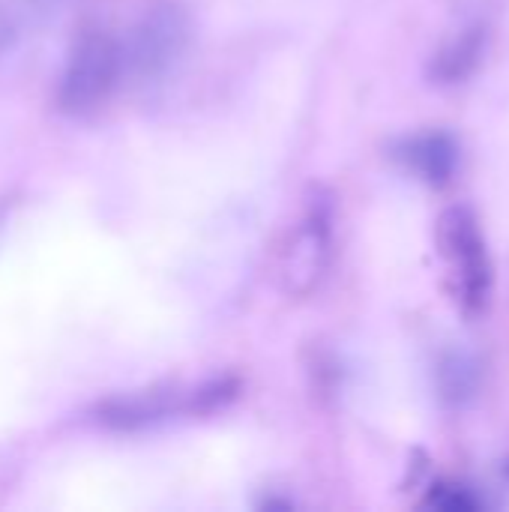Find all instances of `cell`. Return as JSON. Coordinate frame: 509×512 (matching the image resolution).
Instances as JSON below:
<instances>
[{
    "label": "cell",
    "mask_w": 509,
    "mask_h": 512,
    "mask_svg": "<svg viewBox=\"0 0 509 512\" xmlns=\"http://www.w3.org/2000/svg\"><path fill=\"white\" fill-rule=\"evenodd\" d=\"M123 75V39L102 24H84L69 45L66 66L57 81V108L69 117H87L114 96Z\"/></svg>",
    "instance_id": "obj_1"
},
{
    "label": "cell",
    "mask_w": 509,
    "mask_h": 512,
    "mask_svg": "<svg viewBox=\"0 0 509 512\" xmlns=\"http://www.w3.org/2000/svg\"><path fill=\"white\" fill-rule=\"evenodd\" d=\"M189 39H192L189 12L177 0H153L138 15L129 36L123 39L126 75L138 81L165 78L186 54Z\"/></svg>",
    "instance_id": "obj_2"
},
{
    "label": "cell",
    "mask_w": 509,
    "mask_h": 512,
    "mask_svg": "<svg viewBox=\"0 0 509 512\" xmlns=\"http://www.w3.org/2000/svg\"><path fill=\"white\" fill-rule=\"evenodd\" d=\"M438 243L462 309L468 315L486 312L492 297V261L477 216L468 207H450L438 222Z\"/></svg>",
    "instance_id": "obj_3"
},
{
    "label": "cell",
    "mask_w": 509,
    "mask_h": 512,
    "mask_svg": "<svg viewBox=\"0 0 509 512\" xmlns=\"http://www.w3.org/2000/svg\"><path fill=\"white\" fill-rule=\"evenodd\" d=\"M330 246V213L324 204H315L297 222L279 255V285L288 297H309L318 291L330 264Z\"/></svg>",
    "instance_id": "obj_4"
},
{
    "label": "cell",
    "mask_w": 509,
    "mask_h": 512,
    "mask_svg": "<svg viewBox=\"0 0 509 512\" xmlns=\"http://www.w3.org/2000/svg\"><path fill=\"white\" fill-rule=\"evenodd\" d=\"M177 411H189V393L183 396L174 387H150L138 393H120L108 396L96 405L93 417L99 426L114 432H138L144 426H153Z\"/></svg>",
    "instance_id": "obj_5"
},
{
    "label": "cell",
    "mask_w": 509,
    "mask_h": 512,
    "mask_svg": "<svg viewBox=\"0 0 509 512\" xmlns=\"http://www.w3.org/2000/svg\"><path fill=\"white\" fill-rule=\"evenodd\" d=\"M402 159L420 180L441 186L453 177L456 162H459V150L447 132H423V135H414L402 144Z\"/></svg>",
    "instance_id": "obj_6"
},
{
    "label": "cell",
    "mask_w": 509,
    "mask_h": 512,
    "mask_svg": "<svg viewBox=\"0 0 509 512\" xmlns=\"http://www.w3.org/2000/svg\"><path fill=\"white\" fill-rule=\"evenodd\" d=\"M438 387L441 396L453 405H465L477 387H480V369L471 354L465 351H450L438 363Z\"/></svg>",
    "instance_id": "obj_7"
},
{
    "label": "cell",
    "mask_w": 509,
    "mask_h": 512,
    "mask_svg": "<svg viewBox=\"0 0 509 512\" xmlns=\"http://www.w3.org/2000/svg\"><path fill=\"white\" fill-rule=\"evenodd\" d=\"M42 6L45 0H0V60L21 42Z\"/></svg>",
    "instance_id": "obj_8"
},
{
    "label": "cell",
    "mask_w": 509,
    "mask_h": 512,
    "mask_svg": "<svg viewBox=\"0 0 509 512\" xmlns=\"http://www.w3.org/2000/svg\"><path fill=\"white\" fill-rule=\"evenodd\" d=\"M477 57H480V30H468V36H462L453 48H447L438 57V75L444 81L465 78L468 69L477 63Z\"/></svg>",
    "instance_id": "obj_9"
}]
</instances>
